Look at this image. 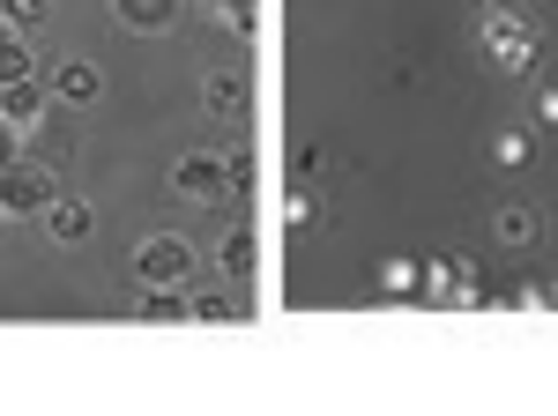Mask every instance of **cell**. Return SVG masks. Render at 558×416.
I'll use <instances>...</instances> for the list:
<instances>
[{
	"label": "cell",
	"mask_w": 558,
	"mask_h": 416,
	"mask_svg": "<svg viewBox=\"0 0 558 416\" xmlns=\"http://www.w3.org/2000/svg\"><path fill=\"white\" fill-rule=\"evenodd\" d=\"M484 52H492L507 75H529L536 52H544V30H536L521 8H484Z\"/></svg>",
	"instance_id": "1"
},
{
	"label": "cell",
	"mask_w": 558,
	"mask_h": 416,
	"mask_svg": "<svg viewBox=\"0 0 558 416\" xmlns=\"http://www.w3.org/2000/svg\"><path fill=\"white\" fill-rule=\"evenodd\" d=\"M186 276H194V246L186 238L165 231V238H142L134 246V283H186Z\"/></svg>",
	"instance_id": "2"
},
{
	"label": "cell",
	"mask_w": 558,
	"mask_h": 416,
	"mask_svg": "<svg viewBox=\"0 0 558 416\" xmlns=\"http://www.w3.org/2000/svg\"><path fill=\"white\" fill-rule=\"evenodd\" d=\"M52 201H60L52 171H31V164H8V171H0V208H8V216H45Z\"/></svg>",
	"instance_id": "3"
},
{
	"label": "cell",
	"mask_w": 558,
	"mask_h": 416,
	"mask_svg": "<svg viewBox=\"0 0 558 416\" xmlns=\"http://www.w3.org/2000/svg\"><path fill=\"white\" fill-rule=\"evenodd\" d=\"M246 105H254V75H246V68H216L209 83H202V112H209V120H246Z\"/></svg>",
	"instance_id": "4"
},
{
	"label": "cell",
	"mask_w": 558,
	"mask_h": 416,
	"mask_svg": "<svg viewBox=\"0 0 558 416\" xmlns=\"http://www.w3.org/2000/svg\"><path fill=\"white\" fill-rule=\"evenodd\" d=\"M172 186H179V194H194V201H209V194H223V149H216V157H179Z\"/></svg>",
	"instance_id": "5"
},
{
	"label": "cell",
	"mask_w": 558,
	"mask_h": 416,
	"mask_svg": "<svg viewBox=\"0 0 558 416\" xmlns=\"http://www.w3.org/2000/svg\"><path fill=\"white\" fill-rule=\"evenodd\" d=\"M45 231H52L60 246H83L89 231H97V208H89V201H52V208H45Z\"/></svg>",
	"instance_id": "6"
},
{
	"label": "cell",
	"mask_w": 558,
	"mask_h": 416,
	"mask_svg": "<svg viewBox=\"0 0 558 416\" xmlns=\"http://www.w3.org/2000/svg\"><path fill=\"white\" fill-rule=\"evenodd\" d=\"M492 231H499V246H536V238H544V216H536L529 201H499Z\"/></svg>",
	"instance_id": "7"
},
{
	"label": "cell",
	"mask_w": 558,
	"mask_h": 416,
	"mask_svg": "<svg viewBox=\"0 0 558 416\" xmlns=\"http://www.w3.org/2000/svg\"><path fill=\"white\" fill-rule=\"evenodd\" d=\"M0 120H8V126L45 120V89H38V75H23V83H0Z\"/></svg>",
	"instance_id": "8"
},
{
	"label": "cell",
	"mask_w": 558,
	"mask_h": 416,
	"mask_svg": "<svg viewBox=\"0 0 558 416\" xmlns=\"http://www.w3.org/2000/svg\"><path fill=\"white\" fill-rule=\"evenodd\" d=\"M172 8H179V0H112V15H120V30H142V38H157V30H172Z\"/></svg>",
	"instance_id": "9"
},
{
	"label": "cell",
	"mask_w": 558,
	"mask_h": 416,
	"mask_svg": "<svg viewBox=\"0 0 558 416\" xmlns=\"http://www.w3.org/2000/svg\"><path fill=\"white\" fill-rule=\"evenodd\" d=\"M492 164L499 171H529L536 164V126H499V134H492Z\"/></svg>",
	"instance_id": "10"
},
{
	"label": "cell",
	"mask_w": 558,
	"mask_h": 416,
	"mask_svg": "<svg viewBox=\"0 0 558 416\" xmlns=\"http://www.w3.org/2000/svg\"><path fill=\"white\" fill-rule=\"evenodd\" d=\"M52 89H60L68 105H97V97H105V75H97L89 60H68V68L52 75Z\"/></svg>",
	"instance_id": "11"
},
{
	"label": "cell",
	"mask_w": 558,
	"mask_h": 416,
	"mask_svg": "<svg viewBox=\"0 0 558 416\" xmlns=\"http://www.w3.org/2000/svg\"><path fill=\"white\" fill-rule=\"evenodd\" d=\"M194 320H202V328H231V320H246V305L223 297V291H202L194 297Z\"/></svg>",
	"instance_id": "12"
},
{
	"label": "cell",
	"mask_w": 558,
	"mask_h": 416,
	"mask_svg": "<svg viewBox=\"0 0 558 416\" xmlns=\"http://www.w3.org/2000/svg\"><path fill=\"white\" fill-rule=\"evenodd\" d=\"M223 276H254V223H231V238H223Z\"/></svg>",
	"instance_id": "13"
},
{
	"label": "cell",
	"mask_w": 558,
	"mask_h": 416,
	"mask_svg": "<svg viewBox=\"0 0 558 416\" xmlns=\"http://www.w3.org/2000/svg\"><path fill=\"white\" fill-rule=\"evenodd\" d=\"M380 291H387V297H410V291H425L417 260H387V268H380Z\"/></svg>",
	"instance_id": "14"
},
{
	"label": "cell",
	"mask_w": 558,
	"mask_h": 416,
	"mask_svg": "<svg viewBox=\"0 0 558 416\" xmlns=\"http://www.w3.org/2000/svg\"><path fill=\"white\" fill-rule=\"evenodd\" d=\"M216 23L231 38H254V0H216Z\"/></svg>",
	"instance_id": "15"
},
{
	"label": "cell",
	"mask_w": 558,
	"mask_h": 416,
	"mask_svg": "<svg viewBox=\"0 0 558 416\" xmlns=\"http://www.w3.org/2000/svg\"><path fill=\"white\" fill-rule=\"evenodd\" d=\"M23 75H31V45L8 38V45H0V83H23Z\"/></svg>",
	"instance_id": "16"
},
{
	"label": "cell",
	"mask_w": 558,
	"mask_h": 416,
	"mask_svg": "<svg viewBox=\"0 0 558 416\" xmlns=\"http://www.w3.org/2000/svg\"><path fill=\"white\" fill-rule=\"evenodd\" d=\"M0 15H8L15 30H38V23H45V0H0Z\"/></svg>",
	"instance_id": "17"
},
{
	"label": "cell",
	"mask_w": 558,
	"mask_h": 416,
	"mask_svg": "<svg viewBox=\"0 0 558 416\" xmlns=\"http://www.w3.org/2000/svg\"><path fill=\"white\" fill-rule=\"evenodd\" d=\"M223 179H231V194H246V186H254V157L231 149V157H223Z\"/></svg>",
	"instance_id": "18"
},
{
	"label": "cell",
	"mask_w": 558,
	"mask_h": 416,
	"mask_svg": "<svg viewBox=\"0 0 558 416\" xmlns=\"http://www.w3.org/2000/svg\"><path fill=\"white\" fill-rule=\"evenodd\" d=\"M305 223H313V194H291L283 201V231H305Z\"/></svg>",
	"instance_id": "19"
},
{
	"label": "cell",
	"mask_w": 558,
	"mask_h": 416,
	"mask_svg": "<svg viewBox=\"0 0 558 416\" xmlns=\"http://www.w3.org/2000/svg\"><path fill=\"white\" fill-rule=\"evenodd\" d=\"M536 120H544V126H558V83H544V89H536Z\"/></svg>",
	"instance_id": "20"
},
{
	"label": "cell",
	"mask_w": 558,
	"mask_h": 416,
	"mask_svg": "<svg viewBox=\"0 0 558 416\" xmlns=\"http://www.w3.org/2000/svg\"><path fill=\"white\" fill-rule=\"evenodd\" d=\"M8 38H15V23H8V15H0V45H8Z\"/></svg>",
	"instance_id": "21"
},
{
	"label": "cell",
	"mask_w": 558,
	"mask_h": 416,
	"mask_svg": "<svg viewBox=\"0 0 558 416\" xmlns=\"http://www.w3.org/2000/svg\"><path fill=\"white\" fill-rule=\"evenodd\" d=\"M484 8H514V0H484Z\"/></svg>",
	"instance_id": "22"
},
{
	"label": "cell",
	"mask_w": 558,
	"mask_h": 416,
	"mask_svg": "<svg viewBox=\"0 0 558 416\" xmlns=\"http://www.w3.org/2000/svg\"><path fill=\"white\" fill-rule=\"evenodd\" d=\"M0 231H8V208H0Z\"/></svg>",
	"instance_id": "23"
}]
</instances>
